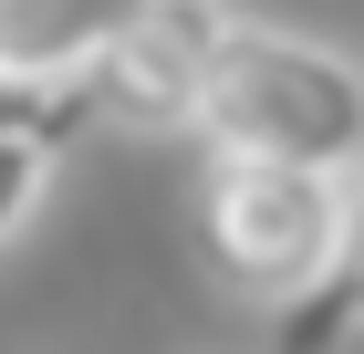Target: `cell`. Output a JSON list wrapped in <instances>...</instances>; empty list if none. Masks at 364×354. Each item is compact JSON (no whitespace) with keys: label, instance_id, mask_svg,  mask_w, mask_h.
Listing matches in <instances>:
<instances>
[{"label":"cell","instance_id":"1","mask_svg":"<svg viewBox=\"0 0 364 354\" xmlns=\"http://www.w3.org/2000/svg\"><path fill=\"white\" fill-rule=\"evenodd\" d=\"M188 136L250 146V157H291V167H323V177H364V63L312 42V31L229 11Z\"/></svg>","mask_w":364,"mask_h":354},{"label":"cell","instance_id":"2","mask_svg":"<svg viewBox=\"0 0 364 354\" xmlns=\"http://www.w3.org/2000/svg\"><path fill=\"white\" fill-rule=\"evenodd\" d=\"M333 219H343V177H323V167L250 157V146H208V167H198V240H208L219 281L250 302L302 292L333 250Z\"/></svg>","mask_w":364,"mask_h":354},{"label":"cell","instance_id":"3","mask_svg":"<svg viewBox=\"0 0 364 354\" xmlns=\"http://www.w3.org/2000/svg\"><path fill=\"white\" fill-rule=\"evenodd\" d=\"M219 31H229L219 0H146L136 21H125L105 53L84 63L94 115H105V125H136V136H188V125H198V83H208Z\"/></svg>","mask_w":364,"mask_h":354},{"label":"cell","instance_id":"4","mask_svg":"<svg viewBox=\"0 0 364 354\" xmlns=\"http://www.w3.org/2000/svg\"><path fill=\"white\" fill-rule=\"evenodd\" d=\"M343 333H364V177H343V219L323 271L291 302H271V354H333Z\"/></svg>","mask_w":364,"mask_h":354},{"label":"cell","instance_id":"5","mask_svg":"<svg viewBox=\"0 0 364 354\" xmlns=\"http://www.w3.org/2000/svg\"><path fill=\"white\" fill-rule=\"evenodd\" d=\"M136 11H146V0H0V63L63 83V73H84Z\"/></svg>","mask_w":364,"mask_h":354},{"label":"cell","instance_id":"6","mask_svg":"<svg viewBox=\"0 0 364 354\" xmlns=\"http://www.w3.org/2000/svg\"><path fill=\"white\" fill-rule=\"evenodd\" d=\"M105 115H94V94H84V73H21V63H0V136H42V146H73L94 136Z\"/></svg>","mask_w":364,"mask_h":354},{"label":"cell","instance_id":"7","mask_svg":"<svg viewBox=\"0 0 364 354\" xmlns=\"http://www.w3.org/2000/svg\"><path fill=\"white\" fill-rule=\"evenodd\" d=\"M53 167H63V146H42V136H0V250H11L31 219H42Z\"/></svg>","mask_w":364,"mask_h":354}]
</instances>
